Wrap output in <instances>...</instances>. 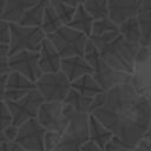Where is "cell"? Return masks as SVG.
I'll use <instances>...</instances> for the list:
<instances>
[{
    "label": "cell",
    "instance_id": "cell-30",
    "mask_svg": "<svg viewBox=\"0 0 151 151\" xmlns=\"http://www.w3.org/2000/svg\"><path fill=\"white\" fill-rule=\"evenodd\" d=\"M133 147H131L129 144H126L125 142H123L120 138H118L117 136H113L107 144L104 146L105 151H132Z\"/></svg>",
    "mask_w": 151,
    "mask_h": 151
},
{
    "label": "cell",
    "instance_id": "cell-11",
    "mask_svg": "<svg viewBox=\"0 0 151 151\" xmlns=\"http://www.w3.org/2000/svg\"><path fill=\"white\" fill-rule=\"evenodd\" d=\"M8 61L11 72H17L33 83H35L42 74L39 67L38 52L21 51L15 54L8 55Z\"/></svg>",
    "mask_w": 151,
    "mask_h": 151
},
{
    "label": "cell",
    "instance_id": "cell-29",
    "mask_svg": "<svg viewBox=\"0 0 151 151\" xmlns=\"http://www.w3.org/2000/svg\"><path fill=\"white\" fill-rule=\"evenodd\" d=\"M60 139H61V133L54 131H46L42 139L44 151H55L60 143Z\"/></svg>",
    "mask_w": 151,
    "mask_h": 151
},
{
    "label": "cell",
    "instance_id": "cell-6",
    "mask_svg": "<svg viewBox=\"0 0 151 151\" xmlns=\"http://www.w3.org/2000/svg\"><path fill=\"white\" fill-rule=\"evenodd\" d=\"M46 35L40 27L22 26L18 22H11V40L8 55L21 51L38 52Z\"/></svg>",
    "mask_w": 151,
    "mask_h": 151
},
{
    "label": "cell",
    "instance_id": "cell-37",
    "mask_svg": "<svg viewBox=\"0 0 151 151\" xmlns=\"http://www.w3.org/2000/svg\"><path fill=\"white\" fill-rule=\"evenodd\" d=\"M0 151H25L14 142H5L0 145Z\"/></svg>",
    "mask_w": 151,
    "mask_h": 151
},
{
    "label": "cell",
    "instance_id": "cell-3",
    "mask_svg": "<svg viewBox=\"0 0 151 151\" xmlns=\"http://www.w3.org/2000/svg\"><path fill=\"white\" fill-rule=\"evenodd\" d=\"M64 114L67 118V126L61 133L60 143L55 151H80V147L90 140L88 137V116L77 112L64 104Z\"/></svg>",
    "mask_w": 151,
    "mask_h": 151
},
{
    "label": "cell",
    "instance_id": "cell-34",
    "mask_svg": "<svg viewBox=\"0 0 151 151\" xmlns=\"http://www.w3.org/2000/svg\"><path fill=\"white\" fill-rule=\"evenodd\" d=\"M105 101H106V92H101V93L97 94L96 97H93L91 105H90V109H88V114H92L97 110L101 109L104 106Z\"/></svg>",
    "mask_w": 151,
    "mask_h": 151
},
{
    "label": "cell",
    "instance_id": "cell-4",
    "mask_svg": "<svg viewBox=\"0 0 151 151\" xmlns=\"http://www.w3.org/2000/svg\"><path fill=\"white\" fill-rule=\"evenodd\" d=\"M84 58L92 67V77L96 79V81L98 83V85L101 87L103 91L106 92L117 85L131 83V74H126L110 67L101 59L99 52L90 41V39L87 40L85 47Z\"/></svg>",
    "mask_w": 151,
    "mask_h": 151
},
{
    "label": "cell",
    "instance_id": "cell-9",
    "mask_svg": "<svg viewBox=\"0 0 151 151\" xmlns=\"http://www.w3.org/2000/svg\"><path fill=\"white\" fill-rule=\"evenodd\" d=\"M37 120L46 131L63 133L67 126V118L64 114V103L44 101L39 107Z\"/></svg>",
    "mask_w": 151,
    "mask_h": 151
},
{
    "label": "cell",
    "instance_id": "cell-32",
    "mask_svg": "<svg viewBox=\"0 0 151 151\" xmlns=\"http://www.w3.org/2000/svg\"><path fill=\"white\" fill-rule=\"evenodd\" d=\"M12 124V116L5 100L0 101V131H4L8 125Z\"/></svg>",
    "mask_w": 151,
    "mask_h": 151
},
{
    "label": "cell",
    "instance_id": "cell-14",
    "mask_svg": "<svg viewBox=\"0 0 151 151\" xmlns=\"http://www.w3.org/2000/svg\"><path fill=\"white\" fill-rule=\"evenodd\" d=\"M38 54L39 67L42 73H55L60 71L61 57L47 38H45V40L42 41Z\"/></svg>",
    "mask_w": 151,
    "mask_h": 151
},
{
    "label": "cell",
    "instance_id": "cell-21",
    "mask_svg": "<svg viewBox=\"0 0 151 151\" xmlns=\"http://www.w3.org/2000/svg\"><path fill=\"white\" fill-rule=\"evenodd\" d=\"M48 5H50V0H40L38 4H35L34 6L28 8L22 14V17L18 21V24L22 25V26L40 27L44 12H45V9H46V7Z\"/></svg>",
    "mask_w": 151,
    "mask_h": 151
},
{
    "label": "cell",
    "instance_id": "cell-18",
    "mask_svg": "<svg viewBox=\"0 0 151 151\" xmlns=\"http://www.w3.org/2000/svg\"><path fill=\"white\" fill-rule=\"evenodd\" d=\"M88 137L90 140L96 143L99 147L104 149L107 142L113 137V133L105 127L96 117L92 114L88 116Z\"/></svg>",
    "mask_w": 151,
    "mask_h": 151
},
{
    "label": "cell",
    "instance_id": "cell-10",
    "mask_svg": "<svg viewBox=\"0 0 151 151\" xmlns=\"http://www.w3.org/2000/svg\"><path fill=\"white\" fill-rule=\"evenodd\" d=\"M46 130L38 123L37 118L29 119L18 127L14 143L25 151H44V134Z\"/></svg>",
    "mask_w": 151,
    "mask_h": 151
},
{
    "label": "cell",
    "instance_id": "cell-31",
    "mask_svg": "<svg viewBox=\"0 0 151 151\" xmlns=\"http://www.w3.org/2000/svg\"><path fill=\"white\" fill-rule=\"evenodd\" d=\"M136 65H151V46H139Z\"/></svg>",
    "mask_w": 151,
    "mask_h": 151
},
{
    "label": "cell",
    "instance_id": "cell-28",
    "mask_svg": "<svg viewBox=\"0 0 151 151\" xmlns=\"http://www.w3.org/2000/svg\"><path fill=\"white\" fill-rule=\"evenodd\" d=\"M53 7L55 9V13H57L59 20L61 21V24L64 26H67L71 22L72 18L76 13V8H77V7L65 5V4H58V5H54Z\"/></svg>",
    "mask_w": 151,
    "mask_h": 151
},
{
    "label": "cell",
    "instance_id": "cell-23",
    "mask_svg": "<svg viewBox=\"0 0 151 151\" xmlns=\"http://www.w3.org/2000/svg\"><path fill=\"white\" fill-rule=\"evenodd\" d=\"M91 101H92V98L85 97V96L78 93L77 91H74L73 88H71V90L68 91V93H67L65 100H64V104L71 106V107L74 109L77 112L87 113V114H88V109H90Z\"/></svg>",
    "mask_w": 151,
    "mask_h": 151
},
{
    "label": "cell",
    "instance_id": "cell-12",
    "mask_svg": "<svg viewBox=\"0 0 151 151\" xmlns=\"http://www.w3.org/2000/svg\"><path fill=\"white\" fill-rule=\"evenodd\" d=\"M35 88V84L26 77L11 72L5 84V101H17Z\"/></svg>",
    "mask_w": 151,
    "mask_h": 151
},
{
    "label": "cell",
    "instance_id": "cell-40",
    "mask_svg": "<svg viewBox=\"0 0 151 151\" xmlns=\"http://www.w3.org/2000/svg\"><path fill=\"white\" fill-rule=\"evenodd\" d=\"M80 151H105L104 149L99 147L96 143L91 142V140H87L81 147H80Z\"/></svg>",
    "mask_w": 151,
    "mask_h": 151
},
{
    "label": "cell",
    "instance_id": "cell-41",
    "mask_svg": "<svg viewBox=\"0 0 151 151\" xmlns=\"http://www.w3.org/2000/svg\"><path fill=\"white\" fill-rule=\"evenodd\" d=\"M139 13H151V0H139Z\"/></svg>",
    "mask_w": 151,
    "mask_h": 151
},
{
    "label": "cell",
    "instance_id": "cell-39",
    "mask_svg": "<svg viewBox=\"0 0 151 151\" xmlns=\"http://www.w3.org/2000/svg\"><path fill=\"white\" fill-rule=\"evenodd\" d=\"M132 151H151V142L146 139H142L134 145Z\"/></svg>",
    "mask_w": 151,
    "mask_h": 151
},
{
    "label": "cell",
    "instance_id": "cell-47",
    "mask_svg": "<svg viewBox=\"0 0 151 151\" xmlns=\"http://www.w3.org/2000/svg\"><path fill=\"white\" fill-rule=\"evenodd\" d=\"M144 97L147 99V103H149V105H150V109H151V92H150V93H147V94H145Z\"/></svg>",
    "mask_w": 151,
    "mask_h": 151
},
{
    "label": "cell",
    "instance_id": "cell-46",
    "mask_svg": "<svg viewBox=\"0 0 151 151\" xmlns=\"http://www.w3.org/2000/svg\"><path fill=\"white\" fill-rule=\"evenodd\" d=\"M5 142H7V139L5 138V136H4L2 131H0V145H1V144H4Z\"/></svg>",
    "mask_w": 151,
    "mask_h": 151
},
{
    "label": "cell",
    "instance_id": "cell-20",
    "mask_svg": "<svg viewBox=\"0 0 151 151\" xmlns=\"http://www.w3.org/2000/svg\"><path fill=\"white\" fill-rule=\"evenodd\" d=\"M71 88H73L78 93H80L85 97H88V98H93L97 94H99L101 92H105L98 85V83L92 77V74H85V76L78 78L77 80L72 81L71 83Z\"/></svg>",
    "mask_w": 151,
    "mask_h": 151
},
{
    "label": "cell",
    "instance_id": "cell-13",
    "mask_svg": "<svg viewBox=\"0 0 151 151\" xmlns=\"http://www.w3.org/2000/svg\"><path fill=\"white\" fill-rule=\"evenodd\" d=\"M109 19L116 25L139 14V0H107Z\"/></svg>",
    "mask_w": 151,
    "mask_h": 151
},
{
    "label": "cell",
    "instance_id": "cell-8",
    "mask_svg": "<svg viewBox=\"0 0 151 151\" xmlns=\"http://www.w3.org/2000/svg\"><path fill=\"white\" fill-rule=\"evenodd\" d=\"M42 103L44 99L37 88L32 90L28 94L17 101H6L12 116V124L19 127L27 120L37 118L39 107Z\"/></svg>",
    "mask_w": 151,
    "mask_h": 151
},
{
    "label": "cell",
    "instance_id": "cell-22",
    "mask_svg": "<svg viewBox=\"0 0 151 151\" xmlns=\"http://www.w3.org/2000/svg\"><path fill=\"white\" fill-rule=\"evenodd\" d=\"M118 31L119 35L125 39L129 42L132 44H139L140 41V26L137 17L130 18L118 25Z\"/></svg>",
    "mask_w": 151,
    "mask_h": 151
},
{
    "label": "cell",
    "instance_id": "cell-26",
    "mask_svg": "<svg viewBox=\"0 0 151 151\" xmlns=\"http://www.w3.org/2000/svg\"><path fill=\"white\" fill-rule=\"evenodd\" d=\"M140 26V46H151V13H139L137 15Z\"/></svg>",
    "mask_w": 151,
    "mask_h": 151
},
{
    "label": "cell",
    "instance_id": "cell-44",
    "mask_svg": "<svg viewBox=\"0 0 151 151\" xmlns=\"http://www.w3.org/2000/svg\"><path fill=\"white\" fill-rule=\"evenodd\" d=\"M143 139H146V140H149V142H151V118H150V123H149V127H147V130H146V132H145V134H144V137H143Z\"/></svg>",
    "mask_w": 151,
    "mask_h": 151
},
{
    "label": "cell",
    "instance_id": "cell-16",
    "mask_svg": "<svg viewBox=\"0 0 151 151\" xmlns=\"http://www.w3.org/2000/svg\"><path fill=\"white\" fill-rule=\"evenodd\" d=\"M131 86L142 96L151 92V65H136L131 76Z\"/></svg>",
    "mask_w": 151,
    "mask_h": 151
},
{
    "label": "cell",
    "instance_id": "cell-24",
    "mask_svg": "<svg viewBox=\"0 0 151 151\" xmlns=\"http://www.w3.org/2000/svg\"><path fill=\"white\" fill-rule=\"evenodd\" d=\"M63 24L61 21L59 20L57 13H55V9L54 7L50 4L45 12H44V15H42V20H41V25H40V28L42 29V32L45 33V35H50L52 34L53 32H55L59 27H61Z\"/></svg>",
    "mask_w": 151,
    "mask_h": 151
},
{
    "label": "cell",
    "instance_id": "cell-27",
    "mask_svg": "<svg viewBox=\"0 0 151 151\" xmlns=\"http://www.w3.org/2000/svg\"><path fill=\"white\" fill-rule=\"evenodd\" d=\"M113 32H118V25H116L109 18H104V19L94 20L90 37H100L109 33H113Z\"/></svg>",
    "mask_w": 151,
    "mask_h": 151
},
{
    "label": "cell",
    "instance_id": "cell-19",
    "mask_svg": "<svg viewBox=\"0 0 151 151\" xmlns=\"http://www.w3.org/2000/svg\"><path fill=\"white\" fill-rule=\"evenodd\" d=\"M93 22H94V19L84 9L83 5H79L76 8V13H74L71 22L67 26L83 33V34H85L88 38L91 35V32H92Z\"/></svg>",
    "mask_w": 151,
    "mask_h": 151
},
{
    "label": "cell",
    "instance_id": "cell-17",
    "mask_svg": "<svg viewBox=\"0 0 151 151\" xmlns=\"http://www.w3.org/2000/svg\"><path fill=\"white\" fill-rule=\"evenodd\" d=\"M5 1H6V7L1 19L8 22H18L22 17V14L28 8L38 4L40 0H5Z\"/></svg>",
    "mask_w": 151,
    "mask_h": 151
},
{
    "label": "cell",
    "instance_id": "cell-5",
    "mask_svg": "<svg viewBox=\"0 0 151 151\" xmlns=\"http://www.w3.org/2000/svg\"><path fill=\"white\" fill-rule=\"evenodd\" d=\"M46 38L55 47L61 59L77 55L84 57L85 47L88 40L85 34L64 25Z\"/></svg>",
    "mask_w": 151,
    "mask_h": 151
},
{
    "label": "cell",
    "instance_id": "cell-15",
    "mask_svg": "<svg viewBox=\"0 0 151 151\" xmlns=\"http://www.w3.org/2000/svg\"><path fill=\"white\" fill-rule=\"evenodd\" d=\"M60 72L72 83L85 74H92V67L84 57L63 58L60 63Z\"/></svg>",
    "mask_w": 151,
    "mask_h": 151
},
{
    "label": "cell",
    "instance_id": "cell-33",
    "mask_svg": "<svg viewBox=\"0 0 151 151\" xmlns=\"http://www.w3.org/2000/svg\"><path fill=\"white\" fill-rule=\"evenodd\" d=\"M11 40V22L0 18V44L9 45Z\"/></svg>",
    "mask_w": 151,
    "mask_h": 151
},
{
    "label": "cell",
    "instance_id": "cell-1",
    "mask_svg": "<svg viewBox=\"0 0 151 151\" xmlns=\"http://www.w3.org/2000/svg\"><path fill=\"white\" fill-rule=\"evenodd\" d=\"M92 116L113 136L134 147L149 127L151 109L147 99L138 94L131 84H122L106 91L104 106L93 112Z\"/></svg>",
    "mask_w": 151,
    "mask_h": 151
},
{
    "label": "cell",
    "instance_id": "cell-45",
    "mask_svg": "<svg viewBox=\"0 0 151 151\" xmlns=\"http://www.w3.org/2000/svg\"><path fill=\"white\" fill-rule=\"evenodd\" d=\"M5 7H6V1L5 0H0V18L2 17V14L5 12Z\"/></svg>",
    "mask_w": 151,
    "mask_h": 151
},
{
    "label": "cell",
    "instance_id": "cell-25",
    "mask_svg": "<svg viewBox=\"0 0 151 151\" xmlns=\"http://www.w3.org/2000/svg\"><path fill=\"white\" fill-rule=\"evenodd\" d=\"M83 7L94 20L109 17L107 0H84Z\"/></svg>",
    "mask_w": 151,
    "mask_h": 151
},
{
    "label": "cell",
    "instance_id": "cell-35",
    "mask_svg": "<svg viewBox=\"0 0 151 151\" xmlns=\"http://www.w3.org/2000/svg\"><path fill=\"white\" fill-rule=\"evenodd\" d=\"M2 133H4L5 138L7 139V142H14V139L17 138V134H18V126L11 124L2 131Z\"/></svg>",
    "mask_w": 151,
    "mask_h": 151
},
{
    "label": "cell",
    "instance_id": "cell-36",
    "mask_svg": "<svg viewBox=\"0 0 151 151\" xmlns=\"http://www.w3.org/2000/svg\"><path fill=\"white\" fill-rule=\"evenodd\" d=\"M9 73H11V67H9L8 55L0 57V77L8 76Z\"/></svg>",
    "mask_w": 151,
    "mask_h": 151
},
{
    "label": "cell",
    "instance_id": "cell-43",
    "mask_svg": "<svg viewBox=\"0 0 151 151\" xmlns=\"http://www.w3.org/2000/svg\"><path fill=\"white\" fill-rule=\"evenodd\" d=\"M8 53H9V47H8V45H2V44H0V57L8 55Z\"/></svg>",
    "mask_w": 151,
    "mask_h": 151
},
{
    "label": "cell",
    "instance_id": "cell-38",
    "mask_svg": "<svg viewBox=\"0 0 151 151\" xmlns=\"http://www.w3.org/2000/svg\"><path fill=\"white\" fill-rule=\"evenodd\" d=\"M83 2H84V0H50V4L52 6L58 5V4H65V5H68L72 7H78L79 5H83Z\"/></svg>",
    "mask_w": 151,
    "mask_h": 151
},
{
    "label": "cell",
    "instance_id": "cell-42",
    "mask_svg": "<svg viewBox=\"0 0 151 151\" xmlns=\"http://www.w3.org/2000/svg\"><path fill=\"white\" fill-rule=\"evenodd\" d=\"M7 76L0 77V101L5 100V84H6Z\"/></svg>",
    "mask_w": 151,
    "mask_h": 151
},
{
    "label": "cell",
    "instance_id": "cell-2",
    "mask_svg": "<svg viewBox=\"0 0 151 151\" xmlns=\"http://www.w3.org/2000/svg\"><path fill=\"white\" fill-rule=\"evenodd\" d=\"M139 44H132L123 39L120 35L98 50L101 59L113 70L131 74L136 66V55Z\"/></svg>",
    "mask_w": 151,
    "mask_h": 151
},
{
    "label": "cell",
    "instance_id": "cell-7",
    "mask_svg": "<svg viewBox=\"0 0 151 151\" xmlns=\"http://www.w3.org/2000/svg\"><path fill=\"white\" fill-rule=\"evenodd\" d=\"M34 84L44 101L64 103L71 90V81L60 71L55 73H42Z\"/></svg>",
    "mask_w": 151,
    "mask_h": 151
}]
</instances>
